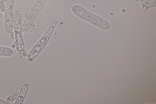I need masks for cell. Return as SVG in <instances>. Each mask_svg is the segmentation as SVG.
<instances>
[{
	"label": "cell",
	"mask_w": 156,
	"mask_h": 104,
	"mask_svg": "<svg viewBox=\"0 0 156 104\" xmlns=\"http://www.w3.org/2000/svg\"><path fill=\"white\" fill-rule=\"evenodd\" d=\"M73 13L80 18L104 30L110 27L108 23L99 16L94 14L78 5H74L72 8Z\"/></svg>",
	"instance_id": "1"
},
{
	"label": "cell",
	"mask_w": 156,
	"mask_h": 104,
	"mask_svg": "<svg viewBox=\"0 0 156 104\" xmlns=\"http://www.w3.org/2000/svg\"><path fill=\"white\" fill-rule=\"evenodd\" d=\"M57 22L56 19L53 20L45 33L29 52L27 56L28 61H33L47 44Z\"/></svg>",
	"instance_id": "2"
},
{
	"label": "cell",
	"mask_w": 156,
	"mask_h": 104,
	"mask_svg": "<svg viewBox=\"0 0 156 104\" xmlns=\"http://www.w3.org/2000/svg\"><path fill=\"white\" fill-rule=\"evenodd\" d=\"M13 21L16 50L19 56L22 57L24 52L25 43L23 37L21 16L19 11L14 12Z\"/></svg>",
	"instance_id": "3"
},
{
	"label": "cell",
	"mask_w": 156,
	"mask_h": 104,
	"mask_svg": "<svg viewBox=\"0 0 156 104\" xmlns=\"http://www.w3.org/2000/svg\"><path fill=\"white\" fill-rule=\"evenodd\" d=\"M5 6L4 28L5 31L10 32L13 28V9L15 0H4Z\"/></svg>",
	"instance_id": "4"
},
{
	"label": "cell",
	"mask_w": 156,
	"mask_h": 104,
	"mask_svg": "<svg viewBox=\"0 0 156 104\" xmlns=\"http://www.w3.org/2000/svg\"><path fill=\"white\" fill-rule=\"evenodd\" d=\"M47 0H37L33 6L31 13L22 25V30L27 31L31 27L33 22L43 7Z\"/></svg>",
	"instance_id": "5"
},
{
	"label": "cell",
	"mask_w": 156,
	"mask_h": 104,
	"mask_svg": "<svg viewBox=\"0 0 156 104\" xmlns=\"http://www.w3.org/2000/svg\"><path fill=\"white\" fill-rule=\"evenodd\" d=\"M28 89V84L26 83L22 87L14 104H22L25 99Z\"/></svg>",
	"instance_id": "6"
},
{
	"label": "cell",
	"mask_w": 156,
	"mask_h": 104,
	"mask_svg": "<svg viewBox=\"0 0 156 104\" xmlns=\"http://www.w3.org/2000/svg\"><path fill=\"white\" fill-rule=\"evenodd\" d=\"M13 51L11 48L3 46H0V56H10L13 55Z\"/></svg>",
	"instance_id": "7"
},
{
	"label": "cell",
	"mask_w": 156,
	"mask_h": 104,
	"mask_svg": "<svg viewBox=\"0 0 156 104\" xmlns=\"http://www.w3.org/2000/svg\"><path fill=\"white\" fill-rule=\"evenodd\" d=\"M156 5V0H147L142 4V6L144 9L155 6Z\"/></svg>",
	"instance_id": "8"
},
{
	"label": "cell",
	"mask_w": 156,
	"mask_h": 104,
	"mask_svg": "<svg viewBox=\"0 0 156 104\" xmlns=\"http://www.w3.org/2000/svg\"><path fill=\"white\" fill-rule=\"evenodd\" d=\"M19 94V92L17 91L14 92L6 98V101L11 104H14Z\"/></svg>",
	"instance_id": "9"
},
{
	"label": "cell",
	"mask_w": 156,
	"mask_h": 104,
	"mask_svg": "<svg viewBox=\"0 0 156 104\" xmlns=\"http://www.w3.org/2000/svg\"><path fill=\"white\" fill-rule=\"evenodd\" d=\"M0 9L2 13L5 11V6L4 2L3 0H0Z\"/></svg>",
	"instance_id": "10"
},
{
	"label": "cell",
	"mask_w": 156,
	"mask_h": 104,
	"mask_svg": "<svg viewBox=\"0 0 156 104\" xmlns=\"http://www.w3.org/2000/svg\"><path fill=\"white\" fill-rule=\"evenodd\" d=\"M10 103L0 98V104H10Z\"/></svg>",
	"instance_id": "11"
},
{
	"label": "cell",
	"mask_w": 156,
	"mask_h": 104,
	"mask_svg": "<svg viewBox=\"0 0 156 104\" xmlns=\"http://www.w3.org/2000/svg\"><path fill=\"white\" fill-rule=\"evenodd\" d=\"M2 13L0 9V18L2 17Z\"/></svg>",
	"instance_id": "12"
}]
</instances>
